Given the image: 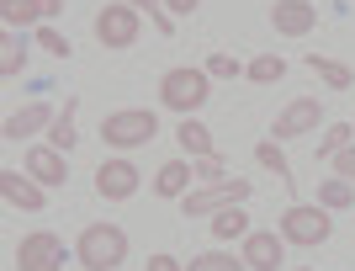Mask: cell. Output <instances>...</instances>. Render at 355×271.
Instances as JSON below:
<instances>
[{"label": "cell", "instance_id": "28", "mask_svg": "<svg viewBox=\"0 0 355 271\" xmlns=\"http://www.w3.org/2000/svg\"><path fill=\"white\" fill-rule=\"evenodd\" d=\"M37 43H43L48 54H59V59H69V54H74V48H69V38H64L59 27H37Z\"/></svg>", "mask_w": 355, "mask_h": 271}, {"label": "cell", "instance_id": "10", "mask_svg": "<svg viewBox=\"0 0 355 271\" xmlns=\"http://www.w3.org/2000/svg\"><path fill=\"white\" fill-rule=\"evenodd\" d=\"M318 117H324V101H318V96H297L282 117H276V133L270 138H276V144H282V138H302V133L318 128Z\"/></svg>", "mask_w": 355, "mask_h": 271}, {"label": "cell", "instance_id": "5", "mask_svg": "<svg viewBox=\"0 0 355 271\" xmlns=\"http://www.w3.org/2000/svg\"><path fill=\"white\" fill-rule=\"evenodd\" d=\"M250 197V181H207V186H191V192L180 197V208L191 213V218H212V213H223V208H239Z\"/></svg>", "mask_w": 355, "mask_h": 271}, {"label": "cell", "instance_id": "20", "mask_svg": "<svg viewBox=\"0 0 355 271\" xmlns=\"http://www.w3.org/2000/svg\"><path fill=\"white\" fill-rule=\"evenodd\" d=\"M0 16H6V27H32V22H43V0H0Z\"/></svg>", "mask_w": 355, "mask_h": 271}, {"label": "cell", "instance_id": "18", "mask_svg": "<svg viewBox=\"0 0 355 271\" xmlns=\"http://www.w3.org/2000/svg\"><path fill=\"white\" fill-rule=\"evenodd\" d=\"M212 240H244V234H250V213H244V202H239V208H223V213H212Z\"/></svg>", "mask_w": 355, "mask_h": 271}, {"label": "cell", "instance_id": "22", "mask_svg": "<svg viewBox=\"0 0 355 271\" xmlns=\"http://www.w3.org/2000/svg\"><path fill=\"white\" fill-rule=\"evenodd\" d=\"M244 75H250L254 85H276V80L286 75V59H282V54H260V59H254Z\"/></svg>", "mask_w": 355, "mask_h": 271}, {"label": "cell", "instance_id": "33", "mask_svg": "<svg viewBox=\"0 0 355 271\" xmlns=\"http://www.w3.org/2000/svg\"><path fill=\"white\" fill-rule=\"evenodd\" d=\"M128 6H133V11H148V16H154V22H159V16H164V11H159L164 0H128Z\"/></svg>", "mask_w": 355, "mask_h": 271}, {"label": "cell", "instance_id": "13", "mask_svg": "<svg viewBox=\"0 0 355 271\" xmlns=\"http://www.w3.org/2000/svg\"><path fill=\"white\" fill-rule=\"evenodd\" d=\"M270 22H276V32H282V38H308V32L318 27V11H313L308 0H276Z\"/></svg>", "mask_w": 355, "mask_h": 271}, {"label": "cell", "instance_id": "1", "mask_svg": "<svg viewBox=\"0 0 355 271\" xmlns=\"http://www.w3.org/2000/svg\"><path fill=\"white\" fill-rule=\"evenodd\" d=\"M159 101L170 106V112H180V117H196L202 106L212 101V75L207 69H164V80H159Z\"/></svg>", "mask_w": 355, "mask_h": 271}, {"label": "cell", "instance_id": "30", "mask_svg": "<svg viewBox=\"0 0 355 271\" xmlns=\"http://www.w3.org/2000/svg\"><path fill=\"white\" fill-rule=\"evenodd\" d=\"M334 170H340V181H355V144H345V149L334 154Z\"/></svg>", "mask_w": 355, "mask_h": 271}, {"label": "cell", "instance_id": "14", "mask_svg": "<svg viewBox=\"0 0 355 271\" xmlns=\"http://www.w3.org/2000/svg\"><path fill=\"white\" fill-rule=\"evenodd\" d=\"M53 117H59V112H53L48 101H32V106H21V112H11V117H6V138H11V144H21V138L53 128Z\"/></svg>", "mask_w": 355, "mask_h": 271}, {"label": "cell", "instance_id": "3", "mask_svg": "<svg viewBox=\"0 0 355 271\" xmlns=\"http://www.w3.org/2000/svg\"><path fill=\"white\" fill-rule=\"evenodd\" d=\"M101 138L112 149H138V144H154L159 138V112L148 106H122L112 117H101Z\"/></svg>", "mask_w": 355, "mask_h": 271}, {"label": "cell", "instance_id": "17", "mask_svg": "<svg viewBox=\"0 0 355 271\" xmlns=\"http://www.w3.org/2000/svg\"><path fill=\"white\" fill-rule=\"evenodd\" d=\"M74 112H80V96H64V112L53 117V128H48V144H53L59 154L80 144V133H74Z\"/></svg>", "mask_w": 355, "mask_h": 271}, {"label": "cell", "instance_id": "21", "mask_svg": "<svg viewBox=\"0 0 355 271\" xmlns=\"http://www.w3.org/2000/svg\"><path fill=\"white\" fill-rule=\"evenodd\" d=\"M27 64V38H16V27H6V43H0V75H16Z\"/></svg>", "mask_w": 355, "mask_h": 271}, {"label": "cell", "instance_id": "23", "mask_svg": "<svg viewBox=\"0 0 355 271\" xmlns=\"http://www.w3.org/2000/svg\"><path fill=\"white\" fill-rule=\"evenodd\" d=\"M254 160H260L266 170H276V181H286V186H292V165H286L282 144H270V138H260V144H254Z\"/></svg>", "mask_w": 355, "mask_h": 271}, {"label": "cell", "instance_id": "31", "mask_svg": "<svg viewBox=\"0 0 355 271\" xmlns=\"http://www.w3.org/2000/svg\"><path fill=\"white\" fill-rule=\"evenodd\" d=\"M144 271H186V266H180L175 256H148V266H144Z\"/></svg>", "mask_w": 355, "mask_h": 271}, {"label": "cell", "instance_id": "6", "mask_svg": "<svg viewBox=\"0 0 355 271\" xmlns=\"http://www.w3.org/2000/svg\"><path fill=\"white\" fill-rule=\"evenodd\" d=\"M138 32H144V16H138L128 0H122V6L106 0L101 11H96V43H101V48H133Z\"/></svg>", "mask_w": 355, "mask_h": 271}, {"label": "cell", "instance_id": "27", "mask_svg": "<svg viewBox=\"0 0 355 271\" xmlns=\"http://www.w3.org/2000/svg\"><path fill=\"white\" fill-rule=\"evenodd\" d=\"M202 69H207L212 80H239V75H244V64H239L234 54H212V59L202 64Z\"/></svg>", "mask_w": 355, "mask_h": 271}, {"label": "cell", "instance_id": "12", "mask_svg": "<svg viewBox=\"0 0 355 271\" xmlns=\"http://www.w3.org/2000/svg\"><path fill=\"white\" fill-rule=\"evenodd\" d=\"M0 197L11 202V208H21V213H43V186L32 176H21V170H0Z\"/></svg>", "mask_w": 355, "mask_h": 271}, {"label": "cell", "instance_id": "24", "mask_svg": "<svg viewBox=\"0 0 355 271\" xmlns=\"http://www.w3.org/2000/svg\"><path fill=\"white\" fill-rule=\"evenodd\" d=\"M345 144H355V122H334V128H324V138H318V160H334Z\"/></svg>", "mask_w": 355, "mask_h": 271}, {"label": "cell", "instance_id": "2", "mask_svg": "<svg viewBox=\"0 0 355 271\" xmlns=\"http://www.w3.org/2000/svg\"><path fill=\"white\" fill-rule=\"evenodd\" d=\"M74 261L85 271H117L128 261V234L117 224H85V234L74 245Z\"/></svg>", "mask_w": 355, "mask_h": 271}, {"label": "cell", "instance_id": "15", "mask_svg": "<svg viewBox=\"0 0 355 271\" xmlns=\"http://www.w3.org/2000/svg\"><path fill=\"white\" fill-rule=\"evenodd\" d=\"M196 170L186 165V160H170V165H159V176H154V197H170V202H180V197L191 192Z\"/></svg>", "mask_w": 355, "mask_h": 271}, {"label": "cell", "instance_id": "4", "mask_svg": "<svg viewBox=\"0 0 355 271\" xmlns=\"http://www.w3.org/2000/svg\"><path fill=\"white\" fill-rule=\"evenodd\" d=\"M329 234H334V224H329V208L324 202H292V208L282 213V240L286 245H324Z\"/></svg>", "mask_w": 355, "mask_h": 271}, {"label": "cell", "instance_id": "16", "mask_svg": "<svg viewBox=\"0 0 355 271\" xmlns=\"http://www.w3.org/2000/svg\"><path fill=\"white\" fill-rule=\"evenodd\" d=\"M175 138H180V149L191 154V160H212V154H218V144H212V133H207V128H202V122H196V117H180Z\"/></svg>", "mask_w": 355, "mask_h": 271}, {"label": "cell", "instance_id": "26", "mask_svg": "<svg viewBox=\"0 0 355 271\" xmlns=\"http://www.w3.org/2000/svg\"><path fill=\"white\" fill-rule=\"evenodd\" d=\"M186 271H250V266H244V256L234 261L228 250H207V256H196V261H191Z\"/></svg>", "mask_w": 355, "mask_h": 271}, {"label": "cell", "instance_id": "7", "mask_svg": "<svg viewBox=\"0 0 355 271\" xmlns=\"http://www.w3.org/2000/svg\"><path fill=\"white\" fill-rule=\"evenodd\" d=\"M59 266H64V240L59 234L37 229V234H27V240L16 245V271H59Z\"/></svg>", "mask_w": 355, "mask_h": 271}, {"label": "cell", "instance_id": "25", "mask_svg": "<svg viewBox=\"0 0 355 271\" xmlns=\"http://www.w3.org/2000/svg\"><path fill=\"white\" fill-rule=\"evenodd\" d=\"M318 202H324L329 213H334V208H350V202H355V186H350V181H318Z\"/></svg>", "mask_w": 355, "mask_h": 271}, {"label": "cell", "instance_id": "11", "mask_svg": "<svg viewBox=\"0 0 355 271\" xmlns=\"http://www.w3.org/2000/svg\"><path fill=\"white\" fill-rule=\"evenodd\" d=\"M27 176L37 181V186H64V181H69V165H64V154L53 149V144H32L27 149Z\"/></svg>", "mask_w": 355, "mask_h": 271}, {"label": "cell", "instance_id": "32", "mask_svg": "<svg viewBox=\"0 0 355 271\" xmlns=\"http://www.w3.org/2000/svg\"><path fill=\"white\" fill-rule=\"evenodd\" d=\"M202 0H164V11H175V16H191Z\"/></svg>", "mask_w": 355, "mask_h": 271}, {"label": "cell", "instance_id": "9", "mask_svg": "<svg viewBox=\"0 0 355 271\" xmlns=\"http://www.w3.org/2000/svg\"><path fill=\"white\" fill-rule=\"evenodd\" d=\"M138 165L133 160H101V170H96V192L106 197V202H128V197L138 192Z\"/></svg>", "mask_w": 355, "mask_h": 271}, {"label": "cell", "instance_id": "8", "mask_svg": "<svg viewBox=\"0 0 355 271\" xmlns=\"http://www.w3.org/2000/svg\"><path fill=\"white\" fill-rule=\"evenodd\" d=\"M244 266L250 271H282L286 266L282 229H250V234H244Z\"/></svg>", "mask_w": 355, "mask_h": 271}, {"label": "cell", "instance_id": "34", "mask_svg": "<svg viewBox=\"0 0 355 271\" xmlns=\"http://www.w3.org/2000/svg\"><path fill=\"white\" fill-rule=\"evenodd\" d=\"M297 271H302V266H297Z\"/></svg>", "mask_w": 355, "mask_h": 271}, {"label": "cell", "instance_id": "29", "mask_svg": "<svg viewBox=\"0 0 355 271\" xmlns=\"http://www.w3.org/2000/svg\"><path fill=\"white\" fill-rule=\"evenodd\" d=\"M196 181H228V176H223V160H218V154H212V160H196Z\"/></svg>", "mask_w": 355, "mask_h": 271}, {"label": "cell", "instance_id": "19", "mask_svg": "<svg viewBox=\"0 0 355 271\" xmlns=\"http://www.w3.org/2000/svg\"><path fill=\"white\" fill-rule=\"evenodd\" d=\"M302 64H308V69H313L318 80H324V85H334V90H350V85H355L350 64H340V59H324V54H308Z\"/></svg>", "mask_w": 355, "mask_h": 271}]
</instances>
